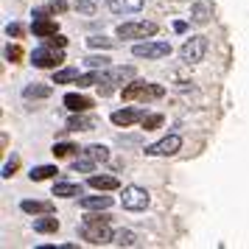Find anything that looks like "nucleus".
<instances>
[{"instance_id": "nucleus-25", "label": "nucleus", "mask_w": 249, "mask_h": 249, "mask_svg": "<svg viewBox=\"0 0 249 249\" xmlns=\"http://www.w3.org/2000/svg\"><path fill=\"white\" fill-rule=\"evenodd\" d=\"M112 244H115V247H135L137 235L132 232V230H118V232H115V238H112Z\"/></svg>"}, {"instance_id": "nucleus-7", "label": "nucleus", "mask_w": 249, "mask_h": 249, "mask_svg": "<svg viewBox=\"0 0 249 249\" xmlns=\"http://www.w3.org/2000/svg\"><path fill=\"white\" fill-rule=\"evenodd\" d=\"M204 53H207V39L204 36H191V39H185V45L179 48V56L185 65H196V62H202Z\"/></svg>"}, {"instance_id": "nucleus-16", "label": "nucleus", "mask_w": 249, "mask_h": 249, "mask_svg": "<svg viewBox=\"0 0 249 249\" xmlns=\"http://www.w3.org/2000/svg\"><path fill=\"white\" fill-rule=\"evenodd\" d=\"M20 210L28 215H45V213H53V202H39V199H25L20 202Z\"/></svg>"}, {"instance_id": "nucleus-26", "label": "nucleus", "mask_w": 249, "mask_h": 249, "mask_svg": "<svg viewBox=\"0 0 249 249\" xmlns=\"http://www.w3.org/2000/svg\"><path fill=\"white\" fill-rule=\"evenodd\" d=\"M101 81H104V70H101V73H98V70H92V73H81L76 84H79V87H92V84H101Z\"/></svg>"}, {"instance_id": "nucleus-30", "label": "nucleus", "mask_w": 249, "mask_h": 249, "mask_svg": "<svg viewBox=\"0 0 249 249\" xmlns=\"http://www.w3.org/2000/svg\"><path fill=\"white\" fill-rule=\"evenodd\" d=\"M87 45L90 48H115L118 42H115V39H107V36H90Z\"/></svg>"}, {"instance_id": "nucleus-13", "label": "nucleus", "mask_w": 249, "mask_h": 249, "mask_svg": "<svg viewBox=\"0 0 249 249\" xmlns=\"http://www.w3.org/2000/svg\"><path fill=\"white\" fill-rule=\"evenodd\" d=\"M87 185L98 193L101 191H118V188H121V179H118V177H107V174H90Z\"/></svg>"}, {"instance_id": "nucleus-32", "label": "nucleus", "mask_w": 249, "mask_h": 249, "mask_svg": "<svg viewBox=\"0 0 249 249\" xmlns=\"http://www.w3.org/2000/svg\"><path fill=\"white\" fill-rule=\"evenodd\" d=\"M6 59H9V62H20V59H23V48L20 45H6Z\"/></svg>"}, {"instance_id": "nucleus-34", "label": "nucleus", "mask_w": 249, "mask_h": 249, "mask_svg": "<svg viewBox=\"0 0 249 249\" xmlns=\"http://www.w3.org/2000/svg\"><path fill=\"white\" fill-rule=\"evenodd\" d=\"M76 9L81 14H95V3L92 0H76Z\"/></svg>"}, {"instance_id": "nucleus-36", "label": "nucleus", "mask_w": 249, "mask_h": 249, "mask_svg": "<svg viewBox=\"0 0 249 249\" xmlns=\"http://www.w3.org/2000/svg\"><path fill=\"white\" fill-rule=\"evenodd\" d=\"M45 42H48V45H56V48H65V45H68V39H65L62 34H53V36H48Z\"/></svg>"}, {"instance_id": "nucleus-33", "label": "nucleus", "mask_w": 249, "mask_h": 249, "mask_svg": "<svg viewBox=\"0 0 249 249\" xmlns=\"http://www.w3.org/2000/svg\"><path fill=\"white\" fill-rule=\"evenodd\" d=\"M17 168H20V157H12L6 165H3V177H6V179H9V177H14V171H17Z\"/></svg>"}, {"instance_id": "nucleus-28", "label": "nucleus", "mask_w": 249, "mask_h": 249, "mask_svg": "<svg viewBox=\"0 0 249 249\" xmlns=\"http://www.w3.org/2000/svg\"><path fill=\"white\" fill-rule=\"evenodd\" d=\"M140 126H143L146 132H154V129H160V126H162V115H160V112H154V115H146V118L140 121Z\"/></svg>"}, {"instance_id": "nucleus-23", "label": "nucleus", "mask_w": 249, "mask_h": 249, "mask_svg": "<svg viewBox=\"0 0 249 249\" xmlns=\"http://www.w3.org/2000/svg\"><path fill=\"white\" fill-rule=\"evenodd\" d=\"M79 68H62L53 70V84H70V81H79Z\"/></svg>"}, {"instance_id": "nucleus-18", "label": "nucleus", "mask_w": 249, "mask_h": 249, "mask_svg": "<svg viewBox=\"0 0 249 249\" xmlns=\"http://www.w3.org/2000/svg\"><path fill=\"white\" fill-rule=\"evenodd\" d=\"M53 196H62V199L84 196V185H79V182H56L53 185Z\"/></svg>"}, {"instance_id": "nucleus-12", "label": "nucleus", "mask_w": 249, "mask_h": 249, "mask_svg": "<svg viewBox=\"0 0 249 249\" xmlns=\"http://www.w3.org/2000/svg\"><path fill=\"white\" fill-rule=\"evenodd\" d=\"M146 118V109H137V107H126V109H115L112 115H109V121H112L115 126H132L137 124V121H143Z\"/></svg>"}, {"instance_id": "nucleus-29", "label": "nucleus", "mask_w": 249, "mask_h": 249, "mask_svg": "<svg viewBox=\"0 0 249 249\" xmlns=\"http://www.w3.org/2000/svg\"><path fill=\"white\" fill-rule=\"evenodd\" d=\"M84 65H87V68H92V70H107V68H112L107 56H87V59H84Z\"/></svg>"}, {"instance_id": "nucleus-2", "label": "nucleus", "mask_w": 249, "mask_h": 249, "mask_svg": "<svg viewBox=\"0 0 249 249\" xmlns=\"http://www.w3.org/2000/svg\"><path fill=\"white\" fill-rule=\"evenodd\" d=\"M107 160H109V148L95 143V146L81 148V154L73 160V171H76V174H92V171L98 168L101 162H107Z\"/></svg>"}, {"instance_id": "nucleus-14", "label": "nucleus", "mask_w": 249, "mask_h": 249, "mask_svg": "<svg viewBox=\"0 0 249 249\" xmlns=\"http://www.w3.org/2000/svg\"><path fill=\"white\" fill-rule=\"evenodd\" d=\"M210 17H213V3H210V0H196L193 9H191V20L196 25H207Z\"/></svg>"}, {"instance_id": "nucleus-15", "label": "nucleus", "mask_w": 249, "mask_h": 249, "mask_svg": "<svg viewBox=\"0 0 249 249\" xmlns=\"http://www.w3.org/2000/svg\"><path fill=\"white\" fill-rule=\"evenodd\" d=\"M65 126H68V132H90V129L98 126V121L95 118H87L84 112H73V118Z\"/></svg>"}, {"instance_id": "nucleus-8", "label": "nucleus", "mask_w": 249, "mask_h": 249, "mask_svg": "<svg viewBox=\"0 0 249 249\" xmlns=\"http://www.w3.org/2000/svg\"><path fill=\"white\" fill-rule=\"evenodd\" d=\"M129 79H135V68H107L104 70V81L98 84V92L101 95H109L112 92V84H124Z\"/></svg>"}, {"instance_id": "nucleus-27", "label": "nucleus", "mask_w": 249, "mask_h": 249, "mask_svg": "<svg viewBox=\"0 0 249 249\" xmlns=\"http://www.w3.org/2000/svg\"><path fill=\"white\" fill-rule=\"evenodd\" d=\"M73 151H79L73 143H53V148H51V154H53V157H59V160H62V157H70Z\"/></svg>"}, {"instance_id": "nucleus-19", "label": "nucleus", "mask_w": 249, "mask_h": 249, "mask_svg": "<svg viewBox=\"0 0 249 249\" xmlns=\"http://www.w3.org/2000/svg\"><path fill=\"white\" fill-rule=\"evenodd\" d=\"M79 204L84 210H109L112 207V196H81Z\"/></svg>"}, {"instance_id": "nucleus-17", "label": "nucleus", "mask_w": 249, "mask_h": 249, "mask_svg": "<svg viewBox=\"0 0 249 249\" xmlns=\"http://www.w3.org/2000/svg\"><path fill=\"white\" fill-rule=\"evenodd\" d=\"M65 107H68L70 112H87V109H92V101L87 98V95L68 92V95H65Z\"/></svg>"}, {"instance_id": "nucleus-24", "label": "nucleus", "mask_w": 249, "mask_h": 249, "mask_svg": "<svg viewBox=\"0 0 249 249\" xmlns=\"http://www.w3.org/2000/svg\"><path fill=\"white\" fill-rule=\"evenodd\" d=\"M51 92H53L51 84H28V87L23 90V95L25 98H48Z\"/></svg>"}, {"instance_id": "nucleus-31", "label": "nucleus", "mask_w": 249, "mask_h": 249, "mask_svg": "<svg viewBox=\"0 0 249 249\" xmlns=\"http://www.w3.org/2000/svg\"><path fill=\"white\" fill-rule=\"evenodd\" d=\"M65 9H68V3H65V0H48V3H45V12L48 14H62Z\"/></svg>"}, {"instance_id": "nucleus-37", "label": "nucleus", "mask_w": 249, "mask_h": 249, "mask_svg": "<svg viewBox=\"0 0 249 249\" xmlns=\"http://www.w3.org/2000/svg\"><path fill=\"white\" fill-rule=\"evenodd\" d=\"M185 28H188V25L182 23V20H179V23H174V31H179V34H182V31H185Z\"/></svg>"}, {"instance_id": "nucleus-1", "label": "nucleus", "mask_w": 249, "mask_h": 249, "mask_svg": "<svg viewBox=\"0 0 249 249\" xmlns=\"http://www.w3.org/2000/svg\"><path fill=\"white\" fill-rule=\"evenodd\" d=\"M79 235L84 238L87 244H92V247H104V244H112L115 232L109 230V218L98 213V215H87V218L81 221Z\"/></svg>"}, {"instance_id": "nucleus-9", "label": "nucleus", "mask_w": 249, "mask_h": 249, "mask_svg": "<svg viewBox=\"0 0 249 249\" xmlns=\"http://www.w3.org/2000/svg\"><path fill=\"white\" fill-rule=\"evenodd\" d=\"M182 148V137L179 135H168L157 140V143H151L146 146V157H171V154H177Z\"/></svg>"}, {"instance_id": "nucleus-5", "label": "nucleus", "mask_w": 249, "mask_h": 249, "mask_svg": "<svg viewBox=\"0 0 249 249\" xmlns=\"http://www.w3.org/2000/svg\"><path fill=\"white\" fill-rule=\"evenodd\" d=\"M157 34V23L151 20H132V23L118 25V36L121 39H146V36Z\"/></svg>"}, {"instance_id": "nucleus-21", "label": "nucleus", "mask_w": 249, "mask_h": 249, "mask_svg": "<svg viewBox=\"0 0 249 249\" xmlns=\"http://www.w3.org/2000/svg\"><path fill=\"white\" fill-rule=\"evenodd\" d=\"M56 230H59V218L53 213H45L42 218H34V232L48 235V232H56Z\"/></svg>"}, {"instance_id": "nucleus-35", "label": "nucleus", "mask_w": 249, "mask_h": 249, "mask_svg": "<svg viewBox=\"0 0 249 249\" xmlns=\"http://www.w3.org/2000/svg\"><path fill=\"white\" fill-rule=\"evenodd\" d=\"M6 34H9V36H14V39H20V36H23V25H20V23L6 25Z\"/></svg>"}, {"instance_id": "nucleus-22", "label": "nucleus", "mask_w": 249, "mask_h": 249, "mask_svg": "<svg viewBox=\"0 0 249 249\" xmlns=\"http://www.w3.org/2000/svg\"><path fill=\"white\" fill-rule=\"evenodd\" d=\"M59 171H56V165H34L31 168V182H45V179H51V177H56Z\"/></svg>"}, {"instance_id": "nucleus-4", "label": "nucleus", "mask_w": 249, "mask_h": 249, "mask_svg": "<svg viewBox=\"0 0 249 249\" xmlns=\"http://www.w3.org/2000/svg\"><path fill=\"white\" fill-rule=\"evenodd\" d=\"M31 62H34V68H39V70H56L62 62H65V53H62V48H56V45H39L31 53Z\"/></svg>"}, {"instance_id": "nucleus-3", "label": "nucleus", "mask_w": 249, "mask_h": 249, "mask_svg": "<svg viewBox=\"0 0 249 249\" xmlns=\"http://www.w3.org/2000/svg\"><path fill=\"white\" fill-rule=\"evenodd\" d=\"M121 95H124V101H157V98H162L165 95V87L162 84H151V81H132V84H126L124 90H121Z\"/></svg>"}, {"instance_id": "nucleus-10", "label": "nucleus", "mask_w": 249, "mask_h": 249, "mask_svg": "<svg viewBox=\"0 0 249 249\" xmlns=\"http://www.w3.org/2000/svg\"><path fill=\"white\" fill-rule=\"evenodd\" d=\"M132 56L137 59H165L171 56V45L168 42H140L132 48Z\"/></svg>"}, {"instance_id": "nucleus-20", "label": "nucleus", "mask_w": 249, "mask_h": 249, "mask_svg": "<svg viewBox=\"0 0 249 249\" xmlns=\"http://www.w3.org/2000/svg\"><path fill=\"white\" fill-rule=\"evenodd\" d=\"M109 9L115 14H137L143 9V0H109Z\"/></svg>"}, {"instance_id": "nucleus-11", "label": "nucleus", "mask_w": 249, "mask_h": 249, "mask_svg": "<svg viewBox=\"0 0 249 249\" xmlns=\"http://www.w3.org/2000/svg\"><path fill=\"white\" fill-rule=\"evenodd\" d=\"M31 31H34V36H39V39H48V36L59 34V25L48 17L45 9H34V23H31Z\"/></svg>"}, {"instance_id": "nucleus-6", "label": "nucleus", "mask_w": 249, "mask_h": 249, "mask_svg": "<svg viewBox=\"0 0 249 249\" xmlns=\"http://www.w3.org/2000/svg\"><path fill=\"white\" fill-rule=\"evenodd\" d=\"M121 204L129 213H140V210L148 207V191L146 188H137V185H126L124 193H121Z\"/></svg>"}]
</instances>
